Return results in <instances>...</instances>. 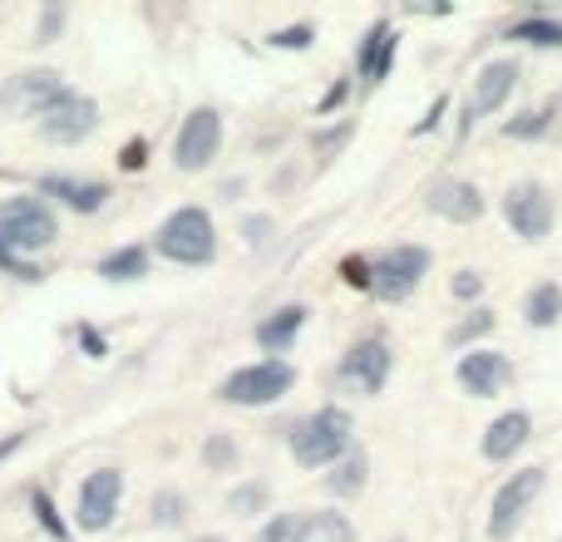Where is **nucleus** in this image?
I'll return each instance as SVG.
<instances>
[{
	"label": "nucleus",
	"instance_id": "37998d69",
	"mask_svg": "<svg viewBox=\"0 0 562 542\" xmlns=\"http://www.w3.org/2000/svg\"><path fill=\"white\" fill-rule=\"evenodd\" d=\"M193 542H223V538H193Z\"/></svg>",
	"mask_w": 562,
	"mask_h": 542
},
{
	"label": "nucleus",
	"instance_id": "c756f323",
	"mask_svg": "<svg viewBox=\"0 0 562 542\" xmlns=\"http://www.w3.org/2000/svg\"><path fill=\"white\" fill-rule=\"evenodd\" d=\"M30 508H35V518H40V523H45V533H49V538H59V542L69 538L65 518L55 513V504H49V494H40V488H35V498H30Z\"/></svg>",
	"mask_w": 562,
	"mask_h": 542
},
{
	"label": "nucleus",
	"instance_id": "7c9ffc66",
	"mask_svg": "<svg viewBox=\"0 0 562 542\" xmlns=\"http://www.w3.org/2000/svg\"><path fill=\"white\" fill-rule=\"evenodd\" d=\"M311 39H316V25H286L272 35L277 49H311Z\"/></svg>",
	"mask_w": 562,
	"mask_h": 542
},
{
	"label": "nucleus",
	"instance_id": "a878e982",
	"mask_svg": "<svg viewBox=\"0 0 562 542\" xmlns=\"http://www.w3.org/2000/svg\"><path fill=\"white\" fill-rule=\"evenodd\" d=\"M203 459H207V468H217V474H227V468L237 464V444L227 434H213L203 444Z\"/></svg>",
	"mask_w": 562,
	"mask_h": 542
},
{
	"label": "nucleus",
	"instance_id": "1a4fd4ad",
	"mask_svg": "<svg viewBox=\"0 0 562 542\" xmlns=\"http://www.w3.org/2000/svg\"><path fill=\"white\" fill-rule=\"evenodd\" d=\"M504 217L524 242H543L553 233V197L543 193V183H514L504 193Z\"/></svg>",
	"mask_w": 562,
	"mask_h": 542
},
{
	"label": "nucleus",
	"instance_id": "bb28decb",
	"mask_svg": "<svg viewBox=\"0 0 562 542\" xmlns=\"http://www.w3.org/2000/svg\"><path fill=\"white\" fill-rule=\"evenodd\" d=\"M267 498H272V488H267V484H243V488L233 494V513H243V518L262 513Z\"/></svg>",
	"mask_w": 562,
	"mask_h": 542
},
{
	"label": "nucleus",
	"instance_id": "dca6fc26",
	"mask_svg": "<svg viewBox=\"0 0 562 542\" xmlns=\"http://www.w3.org/2000/svg\"><path fill=\"white\" fill-rule=\"evenodd\" d=\"M429 207H435L439 217H449V223H479L488 203H484V193H479L474 183L454 178V183H439L435 193H429Z\"/></svg>",
	"mask_w": 562,
	"mask_h": 542
},
{
	"label": "nucleus",
	"instance_id": "f3484780",
	"mask_svg": "<svg viewBox=\"0 0 562 542\" xmlns=\"http://www.w3.org/2000/svg\"><path fill=\"white\" fill-rule=\"evenodd\" d=\"M395 30H390V20H375V25L366 30V39H360V79L366 84H380V79L390 75V59H395Z\"/></svg>",
	"mask_w": 562,
	"mask_h": 542
},
{
	"label": "nucleus",
	"instance_id": "79ce46f5",
	"mask_svg": "<svg viewBox=\"0 0 562 542\" xmlns=\"http://www.w3.org/2000/svg\"><path fill=\"white\" fill-rule=\"evenodd\" d=\"M59 20H65V15H59V10H49V15H45V25H40V39H49V35H55V30H59Z\"/></svg>",
	"mask_w": 562,
	"mask_h": 542
},
{
	"label": "nucleus",
	"instance_id": "6ab92c4d",
	"mask_svg": "<svg viewBox=\"0 0 562 542\" xmlns=\"http://www.w3.org/2000/svg\"><path fill=\"white\" fill-rule=\"evenodd\" d=\"M301 326H306V306H281L272 316L257 326V346L262 350H286L291 340L301 336Z\"/></svg>",
	"mask_w": 562,
	"mask_h": 542
},
{
	"label": "nucleus",
	"instance_id": "9b49d317",
	"mask_svg": "<svg viewBox=\"0 0 562 542\" xmlns=\"http://www.w3.org/2000/svg\"><path fill=\"white\" fill-rule=\"evenodd\" d=\"M119 498H124V474L119 468H94L79 484V528L85 533H104L119 513Z\"/></svg>",
	"mask_w": 562,
	"mask_h": 542
},
{
	"label": "nucleus",
	"instance_id": "393cba45",
	"mask_svg": "<svg viewBox=\"0 0 562 542\" xmlns=\"http://www.w3.org/2000/svg\"><path fill=\"white\" fill-rule=\"evenodd\" d=\"M548 118H553V109H528V114H518V118H508L504 124V134L508 138H538V134H548Z\"/></svg>",
	"mask_w": 562,
	"mask_h": 542
},
{
	"label": "nucleus",
	"instance_id": "f8f14e48",
	"mask_svg": "<svg viewBox=\"0 0 562 542\" xmlns=\"http://www.w3.org/2000/svg\"><path fill=\"white\" fill-rule=\"evenodd\" d=\"M514 84H518V65H514V59H494V65L479 69L464 128H469V124H479V118H488V114H498V109L508 104V94H514Z\"/></svg>",
	"mask_w": 562,
	"mask_h": 542
},
{
	"label": "nucleus",
	"instance_id": "412c9836",
	"mask_svg": "<svg viewBox=\"0 0 562 542\" xmlns=\"http://www.w3.org/2000/svg\"><path fill=\"white\" fill-rule=\"evenodd\" d=\"M524 316H528V326H538V330L558 326V320H562V286H558V281H543V286L528 291V296H524Z\"/></svg>",
	"mask_w": 562,
	"mask_h": 542
},
{
	"label": "nucleus",
	"instance_id": "c9c22d12",
	"mask_svg": "<svg viewBox=\"0 0 562 542\" xmlns=\"http://www.w3.org/2000/svg\"><path fill=\"white\" fill-rule=\"evenodd\" d=\"M79 340H85V350H89V355H94V360H104V355H109L104 336H99V330H94V326H79Z\"/></svg>",
	"mask_w": 562,
	"mask_h": 542
},
{
	"label": "nucleus",
	"instance_id": "cd10ccee",
	"mask_svg": "<svg viewBox=\"0 0 562 542\" xmlns=\"http://www.w3.org/2000/svg\"><path fill=\"white\" fill-rule=\"evenodd\" d=\"M484 330H494V310H469V320H459V326L449 330V346H464V340L484 336Z\"/></svg>",
	"mask_w": 562,
	"mask_h": 542
},
{
	"label": "nucleus",
	"instance_id": "4468645a",
	"mask_svg": "<svg viewBox=\"0 0 562 542\" xmlns=\"http://www.w3.org/2000/svg\"><path fill=\"white\" fill-rule=\"evenodd\" d=\"M59 89H65V79L55 69H30V75H15L0 89V109H10V114H40Z\"/></svg>",
	"mask_w": 562,
	"mask_h": 542
},
{
	"label": "nucleus",
	"instance_id": "c85d7f7f",
	"mask_svg": "<svg viewBox=\"0 0 562 542\" xmlns=\"http://www.w3.org/2000/svg\"><path fill=\"white\" fill-rule=\"evenodd\" d=\"M154 518H158V528L183 523V518H188V498L183 494H158L154 498Z\"/></svg>",
	"mask_w": 562,
	"mask_h": 542
},
{
	"label": "nucleus",
	"instance_id": "f03ea898",
	"mask_svg": "<svg viewBox=\"0 0 562 542\" xmlns=\"http://www.w3.org/2000/svg\"><path fill=\"white\" fill-rule=\"evenodd\" d=\"M55 237H59V223L40 197H5V203H0V247H5L10 257L45 252Z\"/></svg>",
	"mask_w": 562,
	"mask_h": 542
},
{
	"label": "nucleus",
	"instance_id": "2f4dec72",
	"mask_svg": "<svg viewBox=\"0 0 562 542\" xmlns=\"http://www.w3.org/2000/svg\"><path fill=\"white\" fill-rule=\"evenodd\" d=\"M257 542H296V513H281L257 533Z\"/></svg>",
	"mask_w": 562,
	"mask_h": 542
},
{
	"label": "nucleus",
	"instance_id": "a19ab883",
	"mask_svg": "<svg viewBox=\"0 0 562 542\" xmlns=\"http://www.w3.org/2000/svg\"><path fill=\"white\" fill-rule=\"evenodd\" d=\"M20 444H25V434H5V439H0V464H5V459L15 454Z\"/></svg>",
	"mask_w": 562,
	"mask_h": 542
},
{
	"label": "nucleus",
	"instance_id": "58836bf2",
	"mask_svg": "<svg viewBox=\"0 0 562 542\" xmlns=\"http://www.w3.org/2000/svg\"><path fill=\"white\" fill-rule=\"evenodd\" d=\"M445 104H449V99H435V109H429V118H419V128H415V134H429V128H435L439 118H445Z\"/></svg>",
	"mask_w": 562,
	"mask_h": 542
},
{
	"label": "nucleus",
	"instance_id": "72a5a7b5",
	"mask_svg": "<svg viewBox=\"0 0 562 542\" xmlns=\"http://www.w3.org/2000/svg\"><path fill=\"white\" fill-rule=\"evenodd\" d=\"M144 163H148V144H144V138L124 144V154H119V168H124V173H138Z\"/></svg>",
	"mask_w": 562,
	"mask_h": 542
},
{
	"label": "nucleus",
	"instance_id": "20e7f679",
	"mask_svg": "<svg viewBox=\"0 0 562 542\" xmlns=\"http://www.w3.org/2000/svg\"><path fill=\"white\" fill-rule=\"evenodd\" d=\"M291 385H296V370H291L286 360H257V365L233 370V375L223 380V389H217V395H223L227 405L257 409V405H277Z\"/></svg>",
	"mask_w": 562,
	"mask_h": 542
},
{
	"label": "nucleus",
	"instance_id": "4be33fe9",
	"mask_svg": "<svg viewBox=\"0 0 562 542\" xmlns=\"http://www.w3.org/2000/svg\"><path fill=\"white\" fill-rule=\"evenodd\" d=\"M508 39H518V45H538V49H562V20H553V15L518 20V25L508 30Z\"/></svg>",
	"mask_w": 562,
	"mask_h": 542
},
{
	"label": "nucleus",
	"instance_id": "a211bd4d",
	"mask_svg": "<svg viewBox=\"0 0 562 542\" xmlns=\"http://www.w3.org/2000/svg\"><path fill=\"white\" fill-rule=\"evenodd\" d=\"M40 193L59 197V203L75 207V213H99V207L109 203V188L104 183H75V178H45V183H40Z\"/></svg>",
	"mask_w": 562,
	"mask_h": 542
},
{
	"label": "nucleus",
	"instance_id": "ea45409f",
	"mask_svg": "<svg viewBox=\"0 0 562 542\" xmlns=\"http://www.w3.org/2000/svg\"><path fill=\"white\" fill-rule=\"evenodd\" d=\"M346 281L350 286H370V276H366V267L360 262H346Z\"/></svg>",
	"mask_w": 562,
	"mask_h": 542
},
{
	"label": "nucleus",
	"instance_id": "2eb2a0df",
	"mask_svg": "<svg viewBox=\"0 0 562 542\" xmlns=\"http://www.w3.org/2000/svg\"><path fill=\"white\" fill-rule=\"evenodd\" d=\"M528 434H533V419H528L524 409H508V415H498L494 425L484 429V459L488 464H504V459H514L518 449L528 444Z\"/></svg>",
	"mask_w": 562,
	"mask_h": 542
},
{
	"label": "nucleus",
	"instance_id": "7ed1b4c3",
	"mask_svg": "<svg viewBox=\"0 0 562 542\" xmlns=\"http://www.w3.org/2000/svg\"><path fill=\"white\" fill-rule=\"evenodd\" d=\"M158 252L178 267H207L217 252V233H213V217L203 207H178L164 227H158Z\"/></svg>",
	"mask_w": 562,
	"mask_h": 542
},
{
	"label": "nucleus",
	"instance_id": "473e14b6",
	"mask_svg": "<svg viewBox=\"0 0 562 542\" xmlns=\"http://www.w3.org/2000/svg\"><path fill=\"white\" fill-rule=\"evenodd\" d=\"M479 291H484V276H479V271H459V276L449 281V296H459V301H474Z\"/></svg>",
	"mask_w": 562,
	"mask_h": 542
},
{
	"label": "nucleus",
	"instance_id": "6e6552de",
	"mask_svg": "<svg viewBox=\"0 0 562 542\" xmlns=\"http://www.w3.org/2000/svg\"><path fill=\"white\" fill-rule=\"evenodd\" d=\"M217 148H223V118H217V109L203 104L183 118V128H178L173 163L183 168V173H203V168L217 158Z\"/></svg>",
	"mask_w": 562,
	"mask_h": 542
},
{
	"label": "nucleus",
	"instance_id": "39448f33",
	"mask_svg": "<svg viewBox=\"0 0 562 542\" xmlns=\"http://www.w3.org/2000/svg\"><path fill=\"white\" fill-rule=\"evenodd\" d=\"M425 271H429V247H415V242L390 247V252H380L375 262H370V271H366L370 286L366 291H375L380 301H405V296L419 291Z\"/></svg>",
	"mask_w": 562,
	"mask_h": 542
},
{
	"label": "nucleus",
	"instance_id": "ddd939ff",
	"mask_svg": "<svg viewBox=\"0 0 562 542\" xmlns=\"http://www.w3.org/2000/svg\"><path fill=\"white\" fill-rule=\"evenodd\" d=\"M508 380H514V365H508V355H498V350H469V355L459 360V385L474 399L504 395Z\"/></svg>",
	"mask_w": 562,
	"mask_h": 542
},
{
	"label": "nucleus",
	"instance_id": "5701e85b",
	"mask_svg": "<svg viewBox=\"0 0 562 542\" xmlns=\"http://www.w3.org/2000/svg\"><path fill=\"white\" fill-rule=\"evenodd\" d=\"M366 474H370V459L366 454H346L336 464V474L326 478V488L336 498H350V494H360V488H366Z\"/></svg>",
	"mask_w": 562,
	"mask_h": 542
},
{
	"label": "nucleus",
	"instance_id": "f704fd0d",
	"mask_svg": "<svg viewBox=\"0 0 562 542\" xmlns=\"http://www.w3.org/2000/svg\"><path fill=\"white\" fill-rule=\"evenodd\" d=\"M346 94H350V84H330V89H326V94H321L316 114H330V109H340V104H346Z\"/></svg>",
	"mask_w": 562,
	"mask_h": 542
},
{
	"label": "nucleus",
	"instance_id": "9d476101",
	"mask_svg": "<svg viewBox=\"0 0 562 542\" xmlns=\"http://www.w3.org/2000/svg\"><path fill=\"white\" fill-rule=\"evenodd\" d=\"M390 380V346L385 340H356L336 370V385L356 389V395H380Z\"/></svg>",
	"mask_w": 562,
	"mask_h": 542
},
{
	"label": "nucleus",
	"instance_id": "e433bc0d",
	"mask_svg": "<svg viewBox=\"0 0 562 542\" xmlns=\"http://www.w3.org/2000/svg\"><path fill=\"white\" fill-rule=\"evenodd\" d=\"M0 267H5V271H15V276H25V281H40V271H35V267H25V262H20V257H10L5 247H0Z\"/></svg>",
	"mask_w": 562,
	"mask_h": 542
},
{
	"label": "nucleus",
	"instance_id": "f257e3e1",
	"mask_svg": "<svg viewBox=\"0 0 562 542\" xmlns=\"http://www.w3.org/2000/svg\"><path fill=\"white\" fill-rule=\"evenodd\" d=\"M340 454H350V415L346 409L326 405L291 429V459H296L301 468H326V464H336Z\"/></svg>",
	"mask_w": 562,
	"mask_h": 542
},
{
	"label": "nucleus",
	"instance_id": "0eeeda50",
	"mask_svg": "<svg viewBox=\"0 0 562 542\" xmlns=\"http://www.w3.org/2000/svg\"><path fill=\"white\" fill-rule=\"evenodd\" d=\"M35 118H40V134H45L49 144H79V138H89L99 128V104L65 84Z\"/></svg>",
	"mask_w": 562,
	"mask_h": 542
},
{
	"label": "nucleus",
	"instance_id": "4c0bfd02",
	"mask_svg": "<svg viewBox=\"0 0 562 542\" xmlns=\"http://www.w3.org/2000/svg\"><path fill=\"white\" fill-rule=\"evenodd\" d=\"M243 233H247V242H267V233H272V223H267V217H247L243 223Z\"/></svg>",
	"mask_w": 562,
	"mask_h": 542
},
{
	"label": "nucleus",
	"instance_id": "b1692460",
	"mask_svg": "<svg viewBox=\"0 0 562 542\" xmlns=\"http://www.w3.org/2000/svg\"><path fill=\"white\" fill-rule=\"evenodd\" d=\"M148 271V252L144 247H124V252H114V257H104L99 262V276H109V281H138Z\"/></svg>",
	"mask_w": 562,
	"mask_h": 542
},
{
	"label": "nucleus",
	"instance_id": "423d86ee",
	"mask_svg": "<svg viewBox=\"0 0 562 542\" xmlns=\"http://www.w3.org/2000/svg\"><path fill=\"white\" fill-rule=\"evenodd\" d=\"M543 484H548V474L543 468H524V474H514L504 488L494 494V508H488V538L494 542H508L524 528V518L533 513V504H538V494H543Z\"/></svg>",
	"mask_w": 562,
	"mask_h": 542
},
{
	"label": "nucleus",
	"instance_id": "aec40b11",
	"mask_svg": "<svg viewBox=\"0 0 562 542\" xmlns=\"http://www.w3.org/2000/svg\"><path fill=\"white\" fill-rule=\"evenodd\" d=\"M296 542H356V528H350L340 513H301Z\"/></svg>",
	"mask_w": 562,
	"mask_h": 542
}]
</instances>
